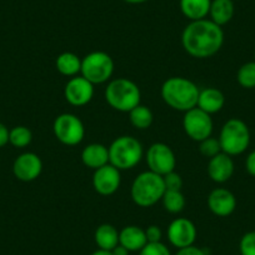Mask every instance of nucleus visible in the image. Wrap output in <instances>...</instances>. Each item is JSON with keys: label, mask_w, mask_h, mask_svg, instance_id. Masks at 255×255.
Returning <instances> with one entry per match:
<instances>
[{"label": "nucleus", "mask_w": 255, "mask_h": 255, "mask_svg": "<svg viewBox=\"0 0 255 255\" xmlns=\"http://www.w3.org/2000/svg\"><path fill=\"white\" fill-rule=\"evenodd\" d=\"M223 44V28L210 19L190 21L181 34V45L193 58H210L222 49Z\"/></svg>", "instance_id": "1"}, {"label": "nucleus", "mask_w": 255, "mask_h": 255, "mask_svg": "<svg viewBox=\"0 0 255 255\" xmlns=\"http://www.w3.org/2000/svg\"><path fill=\"white\" fill-rule=\"evenodd\" d=\"M200 89L194 82L183 77H171L161 85L164 103L178 112H188L198 105Z\"/></svg>", "instance_id": "2"}, {"label": "nucleus", "mask_w": 255, "mask_h": 255, "mask_svg": "<svg viewBox=\"0 0 255 255\" xmlns=\"http://www.w3.org/2000/svg\"><path fill=\"white\" fill-rule=\"evenodd\" d=\"M165 190L163 176L146 170L135 176L131 184L130 195L138 207L149 208L160 202Z\"/></svg>", "instance_id": "3"}, {"label": "nucleus", "mask_w": 255, "mask_h": 255, "mask_svg": "<svg viewBox=\"0 0 255 255\" xmlns=\"http://www.w3.org/2000/svg\"><path fill=\"white\" fill-rule=\"evenodd\" d=\"M105 100L114 110L129 113L140 104L141 93L138 85L127 78L110 80L105 89Z\"/></svg>", "instance_id": "4"}, {"label": "nucleus", "mask_w": 255, "mask_h": 255, "mask_svg": "<svg viewBox=\"0 0 255 255\" xmlns=\"http://www.w3.org/2000/svg\"><path fill=\"white\" fill-rule=\"evenodd\" d=\"M109 150V164L118 170H130L135 168L143 159V145L136 138L130 135H122L115 139Z\"/></svg>", "instance_id": "5"}, {"label": "nucleus", "mask_w": 255, "mask_h": 255, "mask_svg": "<svg viewBox=\"0 0 255 255\" xmlns=\"http://www.w3.org/2000/svg\"><path fill=\"white\" fill-rule=\"evenodd\" d=\"M250 139L252 135L248 125L242 119L232 118L222 127L218 140L223 153L235 156L247 151L250 145Z\"/></svg>", "instance_id": "6"}, {"label": "nucleus", "mask_w": 255, "mask_h": 255, "mask_svg": "<svg viewBox=\"0 0 255 255\" xmlns=\"http://www.w3.org/2000/svg\"><path fill=\"white\" fill-rule=\"evenodd\" d=\"M114 73V60L105 51H92L82 59L83 78L95 84H103L110 80Z\"/></svg>", "instance_id": "7"}, {"label": "nucleus", "mask_w": 255, "mask_h": 255, "mask_svg": "<svg viewBox=\"0 0 255 255\" xmlns=\"http://www.w3.org/2000/svg\"><path fill=\"white\" fill-rule=\"evenodd\" d=\"M53 131L61 144L75 146L84 140L85 128L79 117L72 113H63L54 120Z\"/></svg>", "instance_id": "8"}, {"label": "nucleus", "mask_w": 255, "mask_h": 255, "mask_svg": "<svg viewBox=\"0 0 255 255\" xmlns=\"http://www.w3.org/2000/svg\"><path fill=\"white\" fill-rule=\"evenodd\" d=\"M183 128L191 140L200 143L204 139L212 136L213 119L210 114L195 107L184 113Z\"/></svg>", "instance_id": "9"}, {"label": "nucleus", "mask_w": 255, "mask_h": 255, "mask_svg": "<svg viewBox=\"0 0 255 255\" xmlns=\"http://www.w3.org/2000/svg\"><path fill=\"white\" fill-rule=\"evenodd\" d=\"M149 170L164 176L175 170L176 158L173 149L165 143H154L149 146L145 155Z\"/></svg>", "instance_id": "10"}, {"label": "nucleus", "mask_w": 255, "mask_h": 255, "mask_svg": "<svg viewBox=\"0 0 255 255\" xmlns=\"http://www.w3.org/2000/svg\"><path fill=\"white\" fill-rule=\"evenodd\" d=\"M197 234L195 224L186 218H176L169 224L168 239L170 244L178 249L194 245Z\"/></svg>", "instance_id": "11"}, {"label": "nucleus", "mask_w": 255, "mask_h": 255, "mask_svg": "<svg viewBox=\"0 0 255 255\" xmlns=\"http://www.w3.org/2000/svg\"><path fill=\"white\" fill-rule=\"evenodd\" d=\"M64 97L73 107H84L89 104L94 97V85L82 75L73 77L64 88Z\"/></svg>", "instance_id": "12"}, {"label": "nucleus", "mask_w": 255, "mask_h": 255, "mask_svg": "<svg viewBox=\"0 0 255 255\" xmlns=\"http://www.w3.org/2000/svg\"><path fill=\"white\" fill-rule=\"evenodd\" d=\"M43 171V161L40 156L31 151L20 154L13 163V174L18 180L30 183L38 179Z\"/></svg>", "instance_id": "13"}, {"label": "nucleus", "mask_w": 255, "mask_h": 255, "mask_svg": "<svg viewBox=\"0 0 255 255\" xmlns=\"http://www.w3.org/2000/svg\"><path fill=\"white\" fill-rule=\"evenodd\" d=\"M122 183L120 170H118L112 164L102 166L94 170L93 174V188L98 194L109 197L117 193Z\"/></svg>", "instance_id": "14"}, {"label": "nucleus", "mask_w": 255, "mask_h": 255, "mask_svg": "<svg viewBox=\"0 0 255 255\" xmlns=\"http://www.w3.org/2000/svg\"><path fill=\"white\" fill-rule=\"evenodd\" d=\"M208 208L217 217H229L237 208V198L228 189L217 188L208 197Z\"/></svg>", "instance_id": "15"}, {"label": "nucleus", "mask_w": 255, "mask_h": 255, "mask_svg": "<svg viewBox=\"0 0 255 255\" xmlns=\"http://www.w3.org/2000/svg\"><path fill=\"white\" fill-rule=\"evenodd\" d=\"M234 169L235 165L234 160H233V156L228 155V154L222 151L218 155L209 159L207 171L209 178L214 183L224 184L228 180H230V178L234 174Z\"/></svg>", "instance_id": "16"}, {"label": "nucleus", "mask_w": 255, "mask_h": 255, "mask_svg": "<svg viewBox=\"0 0 255 255\" xmlns=\"http://www.w3.org/2000/svg\"><path fill=\"white\" fill-rule=\"evenodd\" d=\"M119 244L129 252H140L146 244L145 229L138 225H128L119 232Z\"/></svg>", "instance_id": "17"}, {"label": "nucleus", "mask_w": 255, "mask_h": 255, "mask_svg": "<svg viewBox=\"0 0 255 255\" xmlns=\"http://www.w3.org/2000/svg\"><path fill=\"white\" fill-rule=\"evenodd\" d=\"M82 161L87 168L97 170L109 164V150L103 144L92 143L83 149Z\"/></svg>", "instance_id": "18"}, {"label": "nucleus", "mask_w": 255, "mask_h": 255, "mask_svg": "<svg viewBox=\"0 0 255 255\" xmlns=\"http://www.w3.org/2000/svg\"><path fill=\"white\" fill-rule=\"evenodd\" d=\"M225 97L217 88H205L200 90L199 98H198V105L199 109L208 114H215L219 113L224 108Z\"/></svg>", "instance_id": "19"}, {"label": "nucleus", "mask_w": 255, "mask_h": 255, "mask_svg": "<svg viewBox=\"0 0 255 255\" xmlns=\"http://www.w3.org/2000/svg\"><path fill=\"white\" fill-rule=\"evenodd\" d=\"M212 0H180V10L190 21L207 19L209 15Z\"/></svg>", "instance_id": "20"}, {"label": "nucleus", "mask_w": 255, "mask_h": 255, "mask_svg": "<svg viewBox=\"0 0 255 255\" xmlns=\"http://www.w3.org/2000/svg\"><path fill=\"white\" fill-rule=\"evenodd\" d=\"M235 13L234 0H212L209 16L219 26L227 25Z\"/></svg>", "instance_id": "21"}, {"label": "nucleus", "mask_w": 255, "mask_h": 255, "mask_svg": "<svg viewBox=\"0 0 255 255\" xmlns=\"http://www.w3.org/2000/svg\"><path fill=\"white\" fill-rule=\"evenodd\" d=\"M55 67L64 77H77L82 70V59L72 51H65L56 58Z\"/></svg>", "instance_id": "22"}, {"label": "nucleus", "mask_w": 255, "mask_h": 255, "mask_svg": "<svg viewBox=\"0 0 255 255\" xmlns=\"http://www.w3.org/2000/svg\"><path fill=\"white\" fill-rule=\"evenodd\" d=\"M94 239L99 249L112 252L119 245V232L112 224H102L95 230Z\"/></svg>", "instance_id": "23"}, {"label": "nucleus", "mask_w": 255, "mask_h": 255, "mask_svg": "<svg viewBox=\"0 0 255 255\" xmlns=\"http://www.w3.org/2000/svg\"><path fill=\"white\" fill-rule=\"evenodd\" d=\"M129 120L134 128L139 130H145L153 124L154 115L148 107L139 104L138 107L129 112Z\"/></svg>", "instance_id": "24"}, {"label": "nucleus", "mask_w": 255, "mask_h": 255, "mask_svg": "<svg viewBox=\"0 0 255 255\" xmlns=\"http://www.w3.org/2000/svg\"><path fill=\"white\" fill-rule=\"evenodd\" d=\"M161 202H163L164 209L168 213H170V214L181 213L186 204L185 197L181 193V190H165L163 198H161Z\"/></svg>", "instance_id": "25"}, {"label": "nucleus", "mask_w": 255, "mask_h": 255, "mask_svg": "<svg viewBox=\"0 0 255 255\" xmlns=\"http://www.w3.org/2000/svg\"><path fill=\"white\" fill-rule=\"evenodd\" d=\"M31 140H33V133L29 128L18 125L9 130V144L15 148H25L31 143Z\"/></svg>", "instance_id": "26"}, {"label": "nucleus", "mask_w": 255, "mask_h": 255, "mask_svg": "<svg viewBox=\"0 0 255 255\" xmlns=\"http://www.w3.org/2000/svg\"><path fill=\"white\" fill-rule=\"evenodd\" d=\"M238 84L244 89L255 88V61H248L243 64L237 73Z\"/></svg>", "instance_id": "27"}, {"label": "nucleus", "mask_w": 255, "mask_h": 255, "mask_svg": "<svg viewBox=\"0 0 255 255\" xmlns=\"http://www.w3.org/2000/svg\"><path fill=\"white\" fill-rule=\"evenodd\" d=\"M199 151L203 156L212 159L213 156L222 153V148H220L219 140L215 138H212V136L204 139V140L199 143Z\"/></svg>", "instance_id": "28"}, {"label": "nucleus", "mask_w": 255, "mask_h": 255, "mask_svg": "<svg viewBox=\"0 0 255 255\" xmlns=\"http://www.w3.org/2000/svg\"><path fill=\"white\" fill-rule=\"evenodd\" d=\"M240 255H255V230L245 233L239 242Z\"/></svg>", "instance_id": "29"}, {"label": "nucleus", "mask_w": 255, "mask_h": 255, "mask_svg": "<svg viewBox=\"0 0 255 255\" xmlns=\"http://www.w3.org/2000/svg\"><path fill=\"white\" fill-rule=\"evenodd\" d=\"M139 255H171L164 243H148L143 249L139 252Z\"/></svg>", "instance_id": "30"}, {"label": "nucleus", "mask_w": 255, "mask_h": 255, "mask_svg": "<svg viewBox=\"0 0 255 255\" xmlns=\"http://www.w3.org/2000/svg\"><path fill=\"white\" fill-rule=\"evenodd\" d=\"M164 184H165L166 190H175L179 191L183 188V179L179 175L178 173H175V170L168 173L166 175L163 176Z\"/></svg>", "instance_id": "31"}, {"label": "nucleus", "mask_w": 255, "mask_h": 255, "mask_svg": "<svg viewBox=\"0 0 255 255\" xmlns=\"http://www.w3.org/2000/svg\"><path fill=\"white\" fill-rule=\"evenodd\" d=\"M145 235L148 243H159L161 242L163 232H161L160 227H158V225H149L145 229Z\"/></svg>", "instance_id": "32"}, {"label": "nucleus", "mask_w": 255, "mask_h": 255, "mask_svg": "<svg viewBox=\"0 0 255 255\" xmlns=\"http://www.w3.org/2000/svg\"><path fill=\"white\" fill-rule=\"evenodd\" d=\"M175 255H207V253H205V250H203L202 248H198L195 247V245H190V247L178 249Z\"/></svg>", "instance_id": "33"}, {"label": "nucleus", "mask_w": 255, "mask_h": 255, "mask_svg": "<svg viewBox=\"0 0 255 255\" xmlns=\"http://www.w3.org/2000/svg\"><path fill=\"white\" fill-rule=\"evenodd\" d=\"M245 168H247V171L250 175L255 176V150H253L252 153H249V155L247 156Z\"/></svg>", "instance_id": "34"}, {"label": "nucleus", "mask_w": 255, "mask_h": 255, "mask_svg": "<svg viewBox=\"0 0 255 255\" xmlns=\"http://www.w3.org/2000/svg\"><path fill=\"white\" fill-rule=\"evenodd\" d=\"M6 144H9V129L0 122V148L5 146Z\"/></svg>", "instance_id": "35"}, {"label": "nucleus", "mask_w": 255, "mask_h": 255, "mask_svg": "<svg viewBox=\"0 0 255 255\" xmlns=\"http://www.w3.org/2000/svg\"><path fill=\"white\" fill-rule=\"evenodd\" d=\"M129 250L127 249V248H124L123 245H117V247L114 248V249L112 250V254L113 255H129Z\"/></svg>", "instance_id": "36"}, {"label": "nucleus", "mask_w": 255, "mask_h": 255, "mask_svg": "<svg viewBox=\"0 0 255 255\" xmlns=\"http://www.w3.org/2000/svg\"><path fill=\"white\" fill-rule=\"evenodd\" d=\"M90 255H113V254H112V252H108V250L98 249V250H95L94 253H92Z\"/></svg>", "instance_id": "37"}, {"label": "nucleus", "mask_w": 255, "mask_h": 255, "mask_svg": "<svg viewBox=\"0 0 255 255\" xmlns=\"http://www.w3.org/2000/svg\"><path fill=\"white\" fill-rule=\"evenodd\" d=\"M124 1L128 4H143L149 1V0H124Z\"/></svg>", "instance_id": "38"}]
</instances>
